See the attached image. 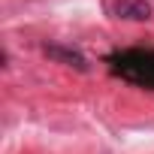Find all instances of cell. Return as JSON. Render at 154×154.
Wrapping results in <instances>:
<instances>
[{
	"label": "cell",
	"instance_id": "1",
	"mask_svg": "<svg viewBox=\"0 0 154 154\" xmlns=\"http://www.w3.org/2000/svg\"><path fill=\"white\" fill-rule=\"evenodd\" d=\"M124 75L136 82H145V85H154V54H142V51H130L124 57H118Z\"/></svg>",
	"mask_w": 154,
	"mask_h": 154
},
{
	"label": "cell",
	"instance_id": "2",
	"mask_svg": "<svg viewBox=\"0 0 154 154\" xmlns=\"http://www.w3.org/2000/svg\"><path fill=\"white\" fill-rule=\"evenodd\" d=\"M42 51H45V54H48L51 60H57V63H66V66L79 69V72H88V69H91V63L85 60V54H79L75 48H66V45L48 42V45H42Z\"/></svg>",
	"mask_w": 154,
	"mask_h": 154
},
{
	"label": "cell",
	"instance_id": "3",
	"mask_svg": "<svg viewBox=\"0 0 154 154\" xmlns=\"http://www.w3.org/2000/svg\"><path fill=\"white\" fill-rule=\"evenodd\" d=\"M115 15L127 21H148L151 18V3L148 0H115Z\"/></svg>",
	"mask_w": 154,
	"mask_h": 154
}]
</instances>
